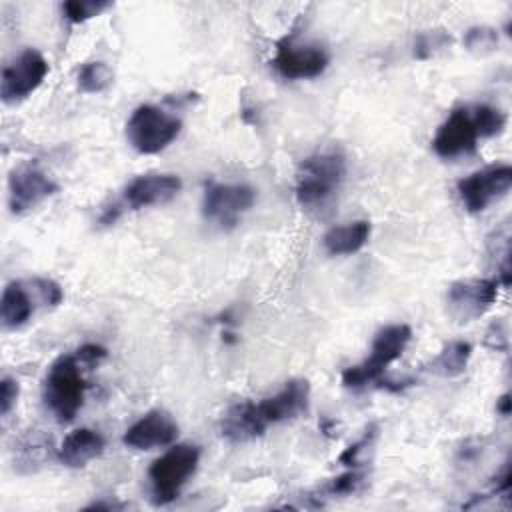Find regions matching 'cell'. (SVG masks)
Masks as SVG:
<instances>
[{"label": "cell", "mask_w": 512, "mask_h": 512, "mask_svg": "<svg viewBox=\"0 0 512 512\" xmlns=\"http://www.w3.org/2000/svg\"><path fill=\"white\" fill-rule=\"evenodd\" d=\"M76 356L78 360L86 366V368H92L96 366L100 360L106 358V348L100 346V344H84L76 350Z\"/></svg>", "instance_id": "4316f807"}, {"label": "cell", "mask_w": 512, "mask_h": 512, "mask_svg": "<svg viewBox=\"0 0 512 512\" xmlns=\"http://www.w3.org/2000/svg\"><path fill=\"white\" fill-rule=\"evenodd\" d=\"M310 384L302 378L286 382L276 394L260 402H242L222 420V436L230 442H246L262 436L268 426L298 418L308 410Z\"/></svg>", "instance_id": "6da1fadb"}, {"label": "cell", "mask_w": 512, "mask_h": 512, "mask_svg": "<svg viewBox=\"0 0 512 512\" xmlns=\"http://www.w3.org/2000/svg\"><path fill=\"white\" fill-rule=\"evenodd\" d=\"M256 192L246 184H210L204 192L202 214L222 230L234 228L252 208Z\"/></svg>", "instance_id": "30bf717a"}, {"label": "cell", "mask_w": 512, "mask_h": 512, "mask_svg": "<svg viewBox=\"0 0 512 512\" xmlns=\"http://www.w3.org/2000/svg\"><path fill=\"white\" fill-rule=\"evenodd\" d=\"M470 356H472V346L468 342L452 340L442 346V350L430 360L426 370L440 378H454L466 370Z\"/></svg>", "instance_id": "d6986e66"}, {"label": "cell", "mask_w": 512, "mask_h": 512, "mask_svg": "<svg viewBox=\"0 0 512 512\" xmlns=\"http://www.w3.org/2000/svg\"><path fill=\"white\" fill-rule=\"evenodd\" d=\"M178 436V424L164 410H150L138 418L122 436V442L134 450H154L170 446Z\"/></svg>", "instance_id": "5bb4252c"}, {"label": "cell", "mask_w": 512, "mask_h": 512, "mask_svg": "<svg viewBox=\"0 0 512 512\" xmlns=\"http://www.w3.org/2000/svg\"><path fill=\"white\" fill-rule=\"evenodd\" d=\"M370 238V222L366 220H356L344 226H334L330 228L324 238V250L330 256H348L358 252Z\"/></svg>", "instance_id": "ac0fdd59"}, {"label": "cell", "mask_w": 512, "mask_h": 512, "mask_svg": "<svg viewBox=\"0 0 512 512\" xmlns=\"http://www.w3.org/2000/svg\"><path fill=\"white\" fill-rule=\"evenodd\" d=\"M34 314V298L24 282H10L0 300V318L4 328L16 330L24 326Z\"/></svg>", "instance_id": "e0dca14e"}, {"label": "cell", "mask_w": 512, "mask_h": 512, "mask_svg": "<svg viewBox=\"0 0 512 512\" xmlns=\"http://www.w3.org/2000/svg\"><path fill=\"white\" fill-rule=\"evenodd\" d=\"M112 72L104 62H86L78 72V86L88 94L102 92L110 86Z\"/></svg>", "instance_id": "ffe728a7"}, {"label": "cell", "mask_w": 512, "mask_h": 512, "mask_svg": "<svg viewBox=\"0 0 512 512\" xmlns=\"http://www.w3.org/2000/svg\"><path fill=\"white\" fill-rule=\"evenodd\" d=\"M18 394H20V388H18V382L10 376H4L0 380V414L6 416L12 406L16 404L18 400Z\"/></svg>", "instance_id": "d4e9b609"}, {"label": "cell", "mask_w": 512, "mask_h": 512, "mask_svg": "<svg viewBox=\"0 0 512 512\" xmlns=\"http://www.w3.org/2000/svg\"><path fill=\"white\" fill-rule=\"evenodd\" d=\"M498 296L496 278H468L450 284L446 292V312L456 324L478 320Z\"/></svg>", "instance_id": "ba28073f"}, {"label": "cell", "mask_w": 512, "mask_h": 512, "mask_svg": "<svg viewBox=\"0 0 512 512\" xmlns=\"http://www.w3.org/2000/svg\"><path fill=\"white\" fill-rule=\"evenodd\" d=\"M412 330L408 324H388L380 328L372 340L370 356L342 372V384L350 390H362L370 384H382L386 368L402 356Z\"/></svg>", "instance_id": "3957f363"}, {"label": "cell", "mask_w": 512, "mask_h": 512, "mask_svg": "<svg viewBox=\"0 0 512 512\" xmlns=\"http://www.w3.org/2000/svg\"><path fill=\"white\" fill-rule=\"evenodd\" d=\"M472 114H474V122L478 126L480 138H490L496 136L504 130L506 126V116L502 110L490 106V104H478L472 106Z\"/></svg>", "instance_id": "44dd1931"}, {"label": "cell", "mask_w": 512, "mask_h": 512, "mask_svg": "<svg viewBox=\"0 0 512 512\" xmlns=\"http://www.w3.org/2000/svg\"><path fill=\"white\" fill-rule=\"evenodd\" d=\"M46 74H48L46 58L34 48L22 50L2 70V80H0L2 100L6 104H16L28 98L44 82Z\"/></svg>", "instance_id": "8fae6325"}, {"label": "cell", "mask_w": 512, "mask_h": 512, "mask_svg": "<svg viewBox=\"0 0 512 512\" xmlns=\"http://www.w3.org/2000/svg\"><path fill=\"white\" fill-rule=\"evenodd\" d=\"M372 438H374V428L366 430V434H364L358 442L350 444V446L340 454L338 460H340L342 464H348V466H358V458H360V454L366 450V446L372 442Z\"/></svg>", "instance_id": "484cf974"}, {"label": "cell", "mask_w": 512, "mask_h": 512, "mask_svg": "<svg viewBox=\"0 0 512 512\" xmlns=\"http://www.w3.org/2000/svg\"><path fill=\"white\" fill-rule=\"evenodd\" d=\"M464 44L470 52L474 54H488L496 48L498 44V34L494 28H488V26H476V28H470L464 36Z\"/></svg>", "instance_id": "cb8c5ba5"}, {"label": "cell", "mask_w": 512, "mask_h": 512, "mask_svg": "<svg viewBox=\"0 0 512 512\" xmlns=\"http://www.w3.org/2000/svg\"><path fill=\"white\" fill-rule=\"evenodd\" d=\"M82 362L74 354L58 356L44 378V402L58 422H72L84 404L86 380L82 376Z\"/></svg>", "instance_id": "277c9868"}, {"label": "cell", "mask_w": 512, "mask_h": 512, "mask_svg": "<svg viewBox=\"0 0 512 512\" xmlns=\"http://www.w3.org/2000/svg\"><path fill=\"white\" fill-rule=\"evenodd\" d=\"M330 62L328 52L310 42H302L296 36H286L276 44L272 58L274 70L286 80H308L320 76Z\"/></svg>", "instance_id": "52a82bcc"}, {"label": "cell", "mask_w": 512, "mask_h": 512, "mask_svg": "<svg viewBox=\"0 0 512 512\" xmlns=\"http://www.w3.org/2000/svg\"><path fill=\"white\" fill-rule=\"evenodd\" d=\"M512 186V168L510 164H492L470 176L462 178L456 184V192L464 208L472 214L486 210L492 202L508 194Z\"/></svg>", "instance_id": "9c48e42d"}, {"label": "cell", "mask_w": 512, "mask_h": 512, "mask_svg": "<svg viewBox=\"0 0 512 512\" xmlns=\"http://www.w3.org/2000/svg\"><path fill=\"white\" fill-rule=\"evenodd\" d=\"M180 128L182 122L176 116L154 104H142L132 112L126 124V136L136 152L158 154L178 138Z\"/></svg>", "instance_id": "8992f818"}, {"label": "cell", "mask_w": 512, "mask_h": 512, "mask_svg": "<svg viewBox=\"0 0 512 512\" xmlns=\"http://www.w3.org/2000/svg\"><path fill=\"white\" fill-rule=\"evenodd\" d=\"M104 446H106V442L100 432H96L92 428H78L62 440V444L58 448V460L64 466L82 468L90 460L98 458L104 452Z\"/></svg>", "instance_id": "2e32d148"}, {"label": "cell", "mask_w": 512, "mask_h": 512, "mask_svg": "<svg viewBox=\"0 0 512 512\" xmlns=\"http://www.w3.org/2000/svg\"><path fill=\"white\" fill-rule=\"evenodd\" d=\"M180 188L182 180L174 174H142L124 188L122 202L132 210L160 206L176 198Z\"/></svg>", "instance_id": "9a60e30c"}, {"label": "cell", "mask_w": 512, "mask_h": 512, "mask_svg": "<svg viewBox=\"0 0 512 512\" xmlns=\"http://www.w3.org/2000/svg\"><path fill=\"white\" fill-rule=\"evenodd\" d=\"M346 158L338 148L318 150L308 156L296 174V202L312 216H324L344 182Z\"/></svg>", "instance_id": "7a4b0ae2"}, {"label": "cell", "mask_w": 512, "mask_h": 512, "mask_svg": "<svg viewBox=\"0 0 512 512\" xmlns=\"http://www.w3.org/2000/svg\"><path fill=\"white\" fill-rule=\"evenodd\" d=\"M364 482V474L360 470H356V466H352L350 472H344L336 478H332L328 484L322 486V494L328 496V498H334V496H348V494H354L360 490Z\"/></svg>", "instance_id": "603a6c76"}, {"label": "cell", "mask_w": 512, "mask_h": 512, "mask_svg": "<svg viewBox=\"0 0 512 512\" xmlns=\"http://www.w3.org/2000/svg\"><path fill=\"white\" fill-rule=\"evenodd\" d=\"M496 410H498L502 416H508V414H510V396H508V394H504V396L498 400Z\"/></svg>", "instance_id": "f1b7e54d"}, {"label": "cell", "mask_w": 512, "mask_h": 512, "mask_svg": "<svg viewBox=\"0 0 512 512\" xmlns=\"http://www.w3.org/2000/svg\"><path fill=\"white\" fill-rule=\"evenodd\" d=\"M200 462V448L194 444H176L168 448L160 458H156L148 468L150 492L154 504L174 502L184 484L196 472Z\"/></svg>", "instance_id": "5b68a950"}, {"label": "cell", "mask_w": 512, "mask_h": 512, "mask_svg": "<svg viewBox=\"0 0 512 512\" xmlns=\"http://www.w3.org/2000/svg\"><path fill=\"white\" fill-rule=\"evenodd\" d=\"M478 138L480 132L474 122L472 106H462L452 110V114L440 124L432 140V148L440 158L452 160L474 152Z\"/></svg>", "instance_id": "7c38bea8"}, {"label": "cell", "mask_w": 512, "mask_h": 512, "mask_svg": "<svg viewBox=\"0 0 512 512\" xmlns=\"http://www.w3.org/2000/svg\"><path fill=\"white\" fill-rule=\"evenodd\" d=\"M110 6L112 4L108 0H68L62 4V14L66 16L68 22L80 24V22H86V20L98 16L100 12H104Z\"/></svg>", "instance_id": "7402d4cb"}, {"label": "cell", "mask_w": 512, "mask_h": 512, "mask_svg": "<svg viewBox=\"0 0 512 512\" xmlns=\"http://www.w3.org/2000/svg\"><path fill=\"white\" fill-rule=\"evenodd\" d=\"M58 190V184L32 164L18 166L8 178V206L12 214H24L36 208Z\"/></svg>", "instance_id": "4fadbf2b"}, {"label": "cell", "mask_w": 512, "mask_h": 512, "mask_svg": "<svg viewBox=\"0 0 512 512\" xmlns=\"http://www.w3.org/2000/svg\"><path fill=\"white\" fill-rule=\"evenodd\" d=\"M506 344H508V338H506L504 324L502 322H492V326L486 332V346H490L494 350H504Z\"/></svg>", "instance_id": "83f0119b"}]
</instances>
